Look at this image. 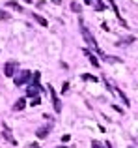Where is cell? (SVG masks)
Wrapping results in <instances>:
<instances>
[{"label":"cell","mask_w":138,"mask_h":148,"mask_svg":"<svg viewBox=\"0 0 138 148\" xmlns=\"http://www.w3.org/2000/svg\"><path fill=\"white\" fill-rule=\"evenodd\" d=\"M131 41H135V38L129 36V38H125V40H120V43H118V45H127V43H131Z\"/></svg>","instance_id":"obj_15"},{"label":"cell","mask_w":138,"mask_h":148,"mask_svg":"<svg viewBox=\"0 0 138 148\" xmlns=\"http://www.w3.org/2000/svg\"><path fill=\"white\" fill-rule=\"evenodd\" d=\"M82 53H84V54H86V56H88V60L91 62V66H93V68H99V60H97V58H95L93 54L90 53V49H84Z\"/></svg>","instance_id":"obj_7"},{"label":"cell","mask_w":138,"mask_h":148,"mask_svg":"<svg viewBox=\"0 0 138 148\" xmlns=\"http://www.w3.org/2000/svg\"><path fill=\"white\" fill-rule=\"evenodd\" d=\"M131 148H135V146H131Z\"/></svg>","instance_id":"obj_25"},{"label":"cell","mask_w":138,"mask_h":148,"mask_svg":"<svg viewBox=\"0 0 138 148\" xmlns=\"http://www.w3.org/2000/svg\"><path fill=\"white\" fill-rule=\"evenodd\" d=\"M60 148H67V146H60Z\"/></svg>","instance_id":"obj_24"},{"label":"cell","mask_w":138,"mask_h":148,"mask_svg":"<svg viewBox=\"0 0 138 148\" xmlns=\"http://www.w3.org/2000/svg\"><path fill=\"white\" fill-rule=\"evenodd\" d=\"M2 135H4V137H6L9 143H11V145H17V141H15V139L11 137V131H9V127H7V126H4V133H2Z\"/></svg>","instance_id":"obj_8"},{"label":"cell","mask_w":138,"mask_h":148,"mask_svg":"<svg viewBox=\"0 0 138 148\" xmlns=\"http://www.w3.org/2000/svg\"><path fill=\"white\" fill-rule=\"evenodd\" d=\"M49 130H51V127H41V130H37V139H45L49 135Z\"/></svg>","instance_id":"obj_11"},{"label":"cell","mask_w":138,"mask_h":148,"mask_svg":"<svg viewBox=\"0 0 138 148\" xmlns=\"http://www.w3.org/2000/svg\"><path fill=\"white\" fill-rule=\"evenodd\" d=\"M43 90V86L41 84H32V83H28V86H26V96L28 98H37V94Z\"/></svg>","instance_id":"obj_3"},{"label":"cell","mask_w":138,"mask_h":148,"mask_svg":"<svg viewBox=\"0 0 138 148\" xmlns=\"http://www.w3.org/2000/svg\"><path fill=\"white\" fill-rule=\"evenodd\" d=\"M15 69H17V62H13V60L6 62V66H4V75H6V77H13Z\"/></svg>","instance_id":"obj_4"},{"label":"cell","mask_w":138,"mask_h":148,"mask_svg":"<svg viewBox=\"0 0 138 148\" xmlns=\"http://www.w3.org/2000/svg\"><path fill=\"white\" fill-rule=\"evenodd\" d=\"M7 6H9V8H15V10H17V11H22L21 4H17V2H15V0H9V2H7Z\"/></svg>","instance_id":"obj_13"},{"label":"cell","mask_w":138,"mask_h":148,"mask_svg":"<svg viewBox=\"0 0 138 148\" xmlns=\"http://www.w3.org/2000/svg\"><path fill=\"white\" fill-rule=\"evenodd\" d=\"M39 103H41V99H39V98H32V103H30V105H32V107H37Z\"/></svg>","instance_id":"obj_17"},{"label":"cell","mask_w":138,"mask_h":148,"mask_svg":"<svg viewBox=\"0 0 138 148\" xmlns=\"http://www.w3.org/2000/svg\"><path fill=\"white\" fill-rule=\"evenodd\" d=\"M67 90H69V83H64V88H62V92H64V94H66Z\"/></svg>","instance_id":"obj_19"},{"label":"cell","mask_w":138,"mask_h":148,"mask_svg":"<svg viewBox=\"0 0 138 148\" xmlns=\"http://www.w3.org/2000/svg\"><path fill=\"white\" fill-rule=\"evenodd\" d=\"M82 79H84V81H97V77H93V75H88V73H86V75H82Z\"/></svg>","instance_id":"obj_16"},{"label":"cell","mask_w":138,"mask_h":148,"mask_svg":"<svg viewBox=\"0 0 138 148\" xmlns=\"http://www.w3.org/2000/svg\"><path fill=\"white\" fill-rule=\"evenodd\" d=\"M108 4H110V8H112L114 10V13H116V17H118V21L121 23V26H125V28H127V23L123 21V17H121V13H120V8L116 6V2H114V0H108Z\"/></svg>","instance_id":"obj_6"},{"label":"cell","mask_w":138,"mask_h":148,"mask_svg":"<svg viewBox=\"0 0 138 148\" xmlns=\"http://www.w3.org/2000/svg\"><path fill=\"white\" fill-rule=\"evenodd\" d=\"M71 10H73V11H76V13H80V11H82V8H80V4H78V2H71Z\"/></svg>","instance_id":"obj_14"},{"label":"cell","mask_w":138,"mask_h":148,"mask_svg":"<svg viewBox=\"0 0 138 148\" xmlns=\"http://www.w3.org/2000/svg\"><path fill=\"white\" fill-rule=\"evenodd\" d=\"M80 34H82V38H84V41H86L88 45H90L91 49H95L99 54H103L101 53V49H99V45H97V41H95V38H93V34L90 32V30L86 28V25L82 23V19H80Z\"/></svg>","instance_id":"obj_1"},{"label":"cell","mask_w":138,"mask_h":148,"mask_svg":"<svg viewBox=\"0 0 138 148\" xmlns=\"http://www.w3.org/2000/svg\"><path fill=\"white\" fill-rule=\"evenodd\" d=\"M91 148H103V145L97 143V141H91Z\"/></svg>","instance_id":"obj_18"},{"label":"cell","mask_w":138,"mask_h":148,"mask_svg":"<svg viewBox=\"0 0 138 148\" xmlns=\"http://www.w3.org/2000/svg\"><path fill=\"white\" fill-rule=\"evenodd\" d=\"M93 10L95 11H103L105 10V2H103V0H93Z\"/></svg>","instance_id":"obj_12"},{"label":"cell","mask_w":138,"mask_h":148,"mask_svg":"<svg viewBox=\"0 0 138 148\" xmlns=\"http://www.w3.org/2000/svg\"><path fill=\"white\" fill-rule=\"evenodd\" d=\"M24 107H26V99H24V98L17 99V103L13 105V109H15V111H22V109H24Z\"/></svg>","instance_id":"obj_10"},{"label":"cell","mask_w":138,"mask_h":148,"mask_svg":"<svg viewBox=\"0 0 138 148\" xmlns=\"http://www.w3.org/2000/svg\"><path fill=\"white\" fill-rule=\"evenodd\" d=\"M32 17H34V19H36V21H37V23H39V25H41V26H45V28H47V25H49V23H47V19H45V17H41V15H39V13H32Z\"/></svg>","instance_id":"obj_9"},{"label":"cell","mask_w":138,"mask_h":148,"mask_svg":"<svg viewBox=\"0 0 138 148\" xmlns=\"http://www.w3.org/2000/svg\"><path fill=\"white\" fill-rule=\"evenodd\" d=\"M52 2H54V4H62V0H52Z\"/></svg>","instance_id":"obj_21"},{"label":"cell","mask_w":138,"mask_h":148,"mask_svg":"<svg viewBox=\"0 0 138 148\" xmlns=\"http://www.w3.org/2000/svg\"><path fill=\"white\" fill-rule=\"evenodd\" d=\"M7 17H9L7 13H4V11H0V19H7Z\"/></svg>","instance_id":"obj_20"},{"label":"cell","mask_w":138,"mask_h":148,"mask_svg":"<svg viewBox=\"0 0 138 148\" xmlns=\"http://www.w3.org/2000/svg\"><path fill=\"white\" fill-rule=\"evenodd\" d=\"M30 79H32V73H30L28 69H24V71H21L19 77H15V86H22V84L28 83Z\"/></svg>","instance_id":"obj_2"},{"label":"cell","mask_w":138,"mask_h":148,"mask_svg":"<svg viewBox=\"0 0 138 148\" xmlns=\"http://www.w3.org/2000/svg\"><path fill=\"white\" fill-rule=\"evenodd\" d=\"M49 92H51V98H52V107H54L56 112L62 111V105H60V99H58V94H56V90L52 86H49Z\"/></svg>","instance_id":"obj_5"},{"label":"cell","mask_w":138,"mask_h":148,"mask_svg":"<svg viewBox=\"0 0 138 148\" xmlns=\"http://www.w3.org/2000/svg\"><path fill=\"white\" fill-rule=\"evenodd\" d=\"M24 2H28V4H32V0H24Z\"/></svg>","instance_id":"obj_23"},{"label":"cell","mask_w":138,"mask_h":148,"mask_svg":"<svg viewBox=\"0 0 138 148\" xmlns=\"http://www.w3.org/2000/svg\"><path fill=\"white\" fill-rule=\"evenodd\" d=\"M106 148H112V145H110V143H106Z\"/></svg>","instance_id":"obj_22"}]
</instances>
